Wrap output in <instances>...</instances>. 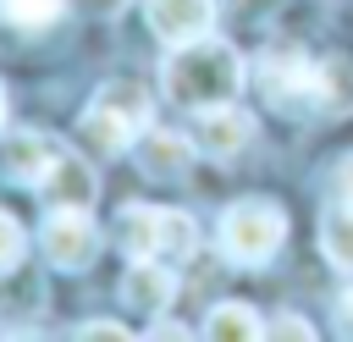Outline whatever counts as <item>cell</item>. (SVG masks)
<instances>
[{"label":"cell","mask_w":353,"mask_h":342,"mask_svg":"<svg viewBox=\"0 0 353 342\" xmlns=\"http://www.w3.org/2000/svg\"><path fill=\"white\" fill-rule=\"evenodd\" d=\"M259 94L270 110L292 121H325L353 110V66L342 55H309V50H265L259 66Z\"/></svg>","instance_id":"6da1fadb"},{"label":"cell","mask_w":353,"mask_h":342,"mask_svg":"<svg viewBox=\"0 0 353 342\" xmlns=\"http://www.w3.org/2000/svg\"><path fill=\"white\" fill-rule=\"evenodd\" d=\"M243 77H248L243 55H237L226 39H210V33H204V39H188V44H171V55H165V66H160L165 94H171L176 105H193V110L237 99Z\"/></svg>","instance_id":"7a4b0ae2"},{"label":"cell","mask_w":353,"mask_h":342,"mask_svg":"<svg viewBox=\"0 0 353 342\" xmlns=\"http://www.w3.org/2000/svg\"><path fill=\"white\" fill-rule=\"evenodd\" d=\"M143 127H149V94L138 83H105L94 105L77 116V132L94 154H127Z\"/></svg>","instance_id":"3957f363"},{"label":"cell","mask_w":353,"mask_h":342,"mask_svg":"<svg viewBox=\"0 0 353 342\" xmlns=\"http://www.w3.org/2000/svg\"><path fill=\"white\" fill-rule=\"evenodd\" d=\"M121 248L127 259H165V265H188L199 248V226L182 210H160V204H127L121 210Z\"/></svg>","instance_id":"277c9868"},{"label":"cell","mask_w":353,"mask_h":342,"mask_svg":"<svg viewBox=\"0 0 353 342\" xmlns=\"http://www.w3.org/2000/svg\"><path fill=\"white\" fill-rule=\"evenodd\" d=\"M287 237V215L270 199H237L221 210V254L232 265H265Z\"/></svg>","instance_id":"5b68a950"},{"label":"cell","mask_w":353,"mask_h":342,"mask_svg":"<svg viewBox=\"0 0 353 342\" xmlns=\"http://www.w3.org/2000/svg\"><path fill=\"white\" fill-rule=\"evenodd\" d=\"M94 254H99V232L88 204H55L44 215V259L55 270H88Z\"/></svg>","instance_id":"8992f818"},{"label":"cell","mask_w":353,"mask_h":342,"mask_svg":"<svg viewBox=\"0 0 353 342\" xmlns=\"http://www.w3.org/2000/svg\"><path fill=\"white\" fill-rule=\"evenodd\" d=\"M193 143H199V154H210V160H237V154L254 143V116L237 110L232 99H226V105H204L199 121H193Z\"/></svg>","instance_id":"52a82bcc"},{"label":"cell","mask_w":353,"mask_h":342,"mask_svg":"<svg viewBox=\"0 0 353 342\" xmlns=\"http://www.w3.org/2000/svg\"><path fill=\"white\" fill-rule=\"evenodd\" d=\"M193 154H199L193 132H165V127H143L138 143H132V160H138V171L149 182H182Z\"/></svg>","instance_id":"ba28073f"},{"label":"cell","mask_w":353,"mask_h":342,"mask_svg":"<svg viewBox=\"0 0 353 342\" xmlns=\"http://www.w3.org/2000/svg\"><path fill=\"white\" fill-rule=\"evenodd\" d=\"M176 298V276L165 259H132L121 276V303L132 314H165V303Z\"/></svg>","instance_id":"9c48e42d"},{"label":"cell","mask_w":353,"mask_h":342,"mask_svg":"<svg viewBox=\"0 0 353 342\" xmlns=\"http://www.w3.org/2000/svg\"><path fill=\"white\" fill-rule=\"evenodd\" d=\"M149 28L154 39L165 44H188V39H204L210 22H215V0H149Z\"/></svg>","instance_id":"30bf717a"},{"label":"cell","mask_w":353,"mask_h":342,"mask_svg":"<svg viewBox=\"0 0 353 342\" xmlns=\"http://www.w3.org/2000/svg\"><path fill=\"white\" fill-rule=\"evenodd\" d=\"M39 193H44L50 210H55V204H94L99 182H94V171H88V160H83L77 149H61V154L50 160V171L39 177Z\"/></svg>","instance_id":"8fae6325"},{"label":"cell","mask_w":353,"mask_h":342,"mask_svg":"<svg viewBox=\"0 0 353 342\" xmlns=\"http://www.w3.org/2000/svg\"><path fill=\"white\" fill-rule=\"evenodd\" d=\"M55 154H61V143H55L50 132H17V138H6L0 165H6V177H11V182L39 188V177L50 171V160H55Z\"/></svg>","instance_id":"7c38bea8"},{"label":"cell","mask_w":353,"mask_h":342,"mask_svg":"<svg viewBox=\"0 0 353 342\" xmlns=\"http://www.w3.org/2000/svg\"><path fill=\"white\" fill-rule=\"evenodd\" d=\"M204 336L210 342H259L265 336V320L248 303H215L210 320H204Z\"/></svg>","instance_id":"4fadbf2b"},{"label":"cell","mask_w":353,"mask_h":342,"mask_svg":"<svg viewBox=\"0 0 353 342\" xmlns=\"http://www.w3.org/2000/svg\"><path fill=\"white\" fill-rule=\"evenodd\" d=\"M320 254L336 265V270H347L353 276V204H331L325 210V221H320Z\"/></svg>","instance_id":"5bb4252c"},{"label":"cell","mask_w":353,"mask_h":342,"mask_svg":"<svg viewBox=\"0 0 353 342\" xmlns=\"http://www.w3.org/2000/svg\"><path fill=\"white\" fill-rule=\"evenodd\" d=\"M66 11V0H0V17L11 28H50Z\"/></svg>","instance_id":"9a60e30c"},{"label":"cell","mask_w":353,"mask_h":342,"mask_svg":"<svg viewBox=\"0 0 353 342\" xmlns=\"http://www.w3.org/2000/svg\"><path fill=\"white\" fill-rule=\"evenodd\" d=\"M22 248H28V243H22V226H17V221L0 210V276H11V270H17Z\"/></svg>","instance_id":"2e32d148"},{"label":"cell","mask_w":353,"mask_h":342,"mask_svg":"<svg viewBox=\"0 0 353 342\" xmlns=\"http://www.w3.org/2000/svg\"><path fill=\"white\" fill-rule=\"evenodd\" d=\"M265 336H276V342H314V325L303 314H276V320H265Z\"/></svg>","instance_id":"e0dca14e"},{"label":"cell","mask_w":353,"mask_h":342,"mask_svg":"<svg viewBox=\"0 0 353 342\" xmlns=\"http://www.w3.org/2000/svg\"><path fill=\"white\" fill-rule=\"evenodd\" d=\"M331 193H336L342 204H353V149H347V154L331 165Z\"/></svg>","instance_id":"ac0fdd59"},{"label":"cell","mask_w":353,"mask_h":342,"mask_svg":"<svg viewBox=\"0 0 353 342\" xmlns=\"http://www.w3.org/2000/svg\"><path fill=\"white\" fill-rule=\"evenodd\" d=\"M72 336L77 342H116V336H127V325H110V320H88V325H72Z\"/></svg>","instance_id":"d6986e66"},{"label":"cell","mask_w":353,"mask_h":342,"mask_svg":"<svg viewBox=\"0 0 353 342\" xmlns=\"http://www.w3.org/2000/svg\"><path fill=\"white\" fill-rule=\"evenodd\" d=\"M336 336H353V287L336 292Z\"/></svg>","instance_id":"ffe728a7"},{"label":"cell","mask_w":353,"mask_h":342,"mask_svg":"<svg viewBox=\"0 0 353 342\" xmlns=\"http://www.w3.org/2000/svg\"><path fill=\"white\" fill-rule=\"evenodd\" d=\"M149 336H160V342H188L193 331H188V325H171V320H160V325H149Z\"/></svg>","instance_id":"44dd1931"},{"label":"cell","mask_w":353,"mask_h":342,"mask_svg":"<svg viewBox=\"0 0 353 342\" xmlns=\"http://www.w3.org/2000/svg\"><path fill=\"white\" fill-rule=\"evenodd\" d=\"M0 121H6V88H0Z\"/></svg>","instance_id":"7402d4cb"}]
</instances>
